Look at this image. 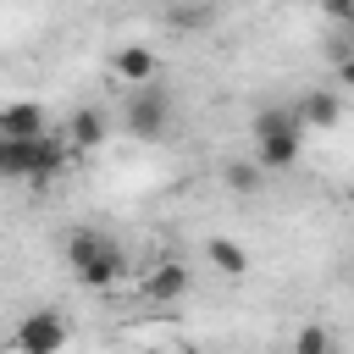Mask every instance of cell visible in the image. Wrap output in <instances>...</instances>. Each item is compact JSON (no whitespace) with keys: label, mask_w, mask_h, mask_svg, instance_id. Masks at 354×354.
I'll return each instance as SVG.
<instances>
[{"label":"cell","mask_w":354,"mask_h":354,"mask_svg":"<svg viewBox=\"0 0 354 354\" xmlns=\"http://www.w3.org/2000/svg\"><path fill=\"white\" fill-rule=\"evenodd\" d=\"M254 166L260 171H282V166H293L299 160V144H304V122H299V111L293 105H266L260 116H254Z\"/></svg>","instance_id":"1"},{"label":"cell","mask_w":354,"mask_h":354,"mask_svg":"<svg viewBox=\"0 0 354 354\" xmlns=\"http://www.w3.org/2000/svg\"><path fill=\"white\" fill-rule=\"evenodd\" d=\"M66 266H72V277H77L83 288H111V282L127 277L122 243L105 238V232H88V227H77V232L66 238Z\"/></svg>","instance_id":"2"},{"label":"cell","mask_w":354,"mask_h":354,"mask_svg":"<svg viewBox=\"0 0 354 354\" xmlns=\"http://www.w3.org/2000/svg\"><path fill=\"white\" fill-rule=\"evenodd\" d=\"M61 171L55 133L44 138H0V183H50Z\"/></svg>","instance_id":"3"},{"label":"cell","mask_w":354,"mask_h":354,"mask_svg":"<svg viewBox=\"0 0 354 354\" xmlns=\"http://www.w3.org/2000/svg\"><path fill=\"white\" fill-rule=\"evenodd\" d=\"M66 337H72V326H66L61 310H28L11 332V348L17 354H61Z\"/></svg>","instance_id":"4"},{"label":"cell","mask_w":354,"mask_h":354,"mask_svg":"<svg viewBox=\"0 0 354 354\" xmlns=\"http://www.w3.org/2000/svg\"><path fill=\"white\" fill-rule=\"evenodd\" d=\"M166 122H171V100L155 88V83H144V88H127V111H122V127L133 133V138H160L166 133Z\"/></svg>","instance_id":"5"},{"label":"cell","mask_w":354,"mask_h":354,"mask_svg":"<svg viewBox=\"0 0 354 354\" xmlns=\"http://www.w3.org/2000/svg\"><path fill=\"white\" fill-rule=\"evenodd\" d=\"M183 293H188V266H183V260H155L149 277H144V299H155V304H177Z\"/></svg>","instance_id":"6"},{"label":"cell","mask_w":354,"mask_h":354,"mask_svg":"<svg viewBox=\"0 0 354 354\" xmlns=\"http://www.w3.org/2000/svg\"><path fill=\"white\" fill-rule=\"evenodd\" d=\"M111 72H116L127 88H144V83H155V50H149V44H122V50L111 55Z\"/></svg>","instance_id":"7"},{"label":"cell","mask_w":354,"mask_h":354,"mask_svg":"<svg viewBox=\"0 0 354 354\" xmlns=\"http://www.w3.org/2000/svg\"><path fill=\"white\" fill-rule=\"evenodd\" d=\"M0 138H44V105L33 100L0 105Z\"/></svg>","instance_id":"8"},{"label":"cell","mask_w":354,"mask_h":354,"mask_svg":"<svg viewBox=\"0 0 354 354\" xmlns=\"http://www.w3.org/2000/svg\"><path fill=\"white\" fill-rule=\"evenodd\" d=\"M299 122H304V133H321V127H337V116H343V100L332 94V88H310L299 105Z\"/></svg>","instance_id":"9"},{"label":"cell","mask_w":354,"mask_h":354,"mask_svg":"<svg viewBox=\"0 0 354 354\" xmlns=\"http://www.w3.org/2000/svg\"><path fill=\"white\" fill-rule=\"evenodd\" d=\"M66 138H72L77 149H100V144L111 138V122H105V111H94V105H88V111H77V116L66 122Z\"/></svg>","instance_id":"10"},{"label":"cell","mask_w":354,"mask_h":354,"mask_svg":"<svg viewBox=\"0 0 354 354\" xmlns=\"http://www.w3.org/2000/svg\"><path fill=\"white\" fill-rule=\"evenodd\" d=\"M205 254H210V266H216L221 277H243V271H249V249H243L238 238H210Z\"/></svg>","instance_id":"11"},{"label":"cell","mask_w":354,"mask_h":354,"mask_svg":"<svg viewBox=\"0 0 354 354\" xmlns=\"http://www.w3.org/2000/svg\"><path fill=\"white\" fill-rule=\"evenodd\" d=\"M221 177H227V188H232V194H254V188L266 183V171H260L254 160H232V166H227Z\"/></svg>","instance_id":"12"},{"label":"cell","mask_w":354,"mask_h":354,"mask_svg":"<svg viewBox=\"0 0 354 354\" xmlns=\"http://www.w3.org/2000/svg\"><path fill=\"white\" fill-rule=\"evenodd\" d=\"M293 354H332V332H326V326H299Z\"/></svg>","instance_id":"13"},{"label":"cell","mask_w":354,"mask_h":354,"mask_svg":"<svg viewBox=\"0 0 354 354\" xmlns=\"http://www.w3.org/2000/svg\"><path fill=\"white\" fill-rule=\"evenodd\" d=\"M321 17H326V22H343V28H354V0H321Z\"/></svg>","instance_id":"14"},{"label":"cell","mask_w":354,"mask_h":354,"mask_svg":"<svg viewBox=\"0 0 354 354\" xmlns=\"http://www.w3.org/2000/svg\"><path fill=\"white\" fill-rule=\"evenodd\" d=\"M337 83H343V88H354V55H343V61H337Z\"/></svg>","instance_id":"15"},{"label":"cell","mask_w":354,"mask_h":354,"mask_svg":"<svg viewBox=\"0 0 354 354\" xmlns=\"http://www.w3.org/2000/svg\"><path fill=\"white\" fill-rule=\"evenodd\" d=\"M144 354H166V348H144Z\"/></svg>","instance_id":"16"}]
</instances>
